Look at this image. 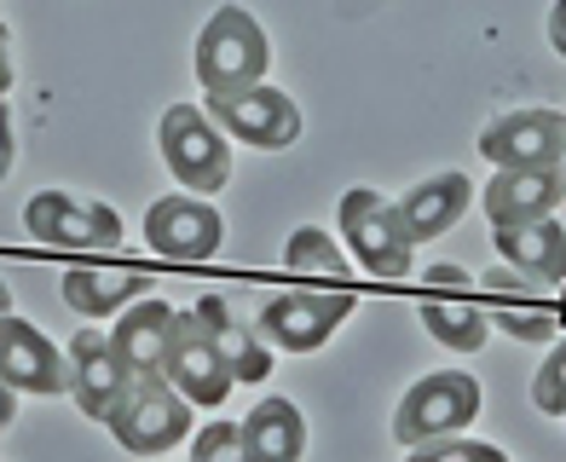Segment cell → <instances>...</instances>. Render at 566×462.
Masks as SVG:
<instances>
[{
	"mask_svg": "<svg viewBox=\"0 0 566 462\" xmlns=\"http://www.w3.org/2000/svg\"><path fill=\"white\" fill-rule=\"evenodd\" d=\"M266 64H272L266 30L243 7H220L209 23H202V35H197V82H202L209 98L261 87Z\"/></svg>",
	"mask_w": 566,
	"mask_h": 462,
	"instance_id": "1",
	"label": "cell"
},
{
	"mask_svg": "<svg viewBox=\"0 0 566 462\" xmlns=\"http://www.w3.org/2000/svg\"><path fill=\"white\" fill-rule=\"evenodd\" d=\"M145 249L163 254V261L179 266H202L220 254V209L202 202L197 191H179V197H157L145 214Z\"/></svg>",
	"mask_w": 566,
	"mask_h": 462,
	"instance_id": "6",
	"label": "cell"
},
{
	"mask_svg": "<svg viewBox=\"0 0 566 462\" xmlns=\"http://www.w3.org/2000/svg\"><path fill=\"white\" fill-rule=\"evenodd\" d=\"M428 277H433V284H446V290L422 295V306H417L422 324H428V336L440 342V347H451V353H480L485 336H492V318H485L469 295H451L457 266H433Z\"/></svg>",
	"mask_w": 566,
	"mask_h": 462,
	"instance_id": "16",
	"label": "cell"
},
{
	"mask_svg": "<svg viewBox=\"0 0 566 462\" xmlns=\"http://www.w3.org/2000/svg\"><path fill=\"white\" fill-rule=\"evenodd\" d=\"M549 41H555V53L566 59V0H555V12H549Z\"/></svg>",
	"mask_w": 566,
	"mask_h": 462,
	"instance_id": "29",
	"label": "cell"
},
{
	"mask_svg": "<svg viewBox=\"0 0 566 462\" xmlns=\"http://www.w3.org/2000/svg\"><path fill=\"white\" fill-rule=\"evenodd\" d=\"M191 456L197 462H238L243 456V428L238 422H209L191 440Z\"/></svg>",
	"mask_w": 566,
	"mask_h": 462,
	"instance_id": "26",
	"label": "cell"
},
{
	"mask_svg": "<svg viewBox=\"0 0 566 462\" xmlns=\"http://www.w3.org/2000/svg\"><path fill=\"white\" fill-rule=\"evenodd\" d=\"M399 225L410 243H433L446 238V231L462 220V209H469V174H440V179H422V186H410L399 202Z\"/></svg>",
	"mask_w": 566,
	"mask_h": 462,
	"instance_id": "17",
	"label": "cell"
},
{
	"mask_svg": "<svg viewBox=\"0 0 566 462\" xmlns=\"http://www.w3.org/2000/svg\"><path fill=\"white\" fill-rule=\"evenodd\" d=\"M7 46H12V35H7V23H0V105H7V93H12V59H7Z\"/></svg>",
	"mask_w": 566,
	"mask_h": 462,
	"instance_id": "28",
	"label": "cell"
},
{
	"mask_svg": "<svg viewBox=\"0 0 566 462\" xmlns=\"http://www.w3.org/2000/svg\"><path fill=\"white\" fill-rule=\"evenodd\" d=\"M163 376L202 410L226 405L231 381H238L231 365H226V353H220V342H214V329L197 313H174V342H168V358H163Z\"/></svg>",
	"mask_w": 566,
	"mask_h": 462,
	"instance_id": "7",
	"label": "cell"
},
{
	"mask_svg": "<svg viewBox=\"0 0 566 462\" xmlns=\"http://www.w3.org/2000/svg\"><path fill=\"white\" fill-rule=\"evenodd\" d=\"M342 231H347V249L376 277H410V249H417V243L405 238L399 209L376 186H353L342 197Z\"/></svg>",
	"mask_w": 566,
	"mask_h": 462,
	"instance_id": "5",
	"label": "cell"
},
{
	"mask_svg": "<svg viewBox=\"0 0 566 462\" xmlns=\"http://www.w3.org/2000/svg\"><path fill=\"white\" fill-rule=\"evenodd\" d=\"M497 295V324L509 329V336H521V342H555V329H560V313L555 306H526V301H509L503 290Z\"/></svg>",
	"mask_w": 566,
	"mask_h": 462,
	"instance_id": "23",
	"label": "cell"
},
{
	"mask_svg": "<svg viewBox=\"0 0 566 462\" xmlns=\"http://www.w3.org/2000/svg\"><path fill=\"white\" fill-rule=\"evenodd\" d=\"M105 428L116 433L122 451L134 456H163L191 433V399L174 388V381L157 376H134V388L122 393V405L105 417Z\"/></svg>",
	"mask_w": 566,
	"mask_h": 462,
	"instance_id": "2",
	"label": "cell"
},
{
	"mask_svg": "<svg viewBox=\"0 0 566 462\" xmlns=\"http://www.w3.org/2000/svg\"><path fill=\"white\" fill-rule=\"evenodd\" d=\"M353 313V290H290L261 306V329L283 353H318Z\"/></svg>",
	"mask_w": 566,
	"mask_h": 462,
	"instance_id": "9",
	"label": "cell"
},
{
	"mask_svg": "<svg viewBox=\"0 0 566 462\" xmlns=\"http://www.w3.org/2000/svg\"><path fill=\"white\" fill-rule=\"evenodd\" d=\"M12 157H18V139H12V116H7V105H0V179L12 174Z\"/></svg>",
	"mask_w": 566,
	"mask_h": 462,
	"instance_id": "27",
	"label": "cell"
},
{
	"mask_svg": "<svg viewBox=\"0 0 566 462\" xmlns=\"http://www.w3.org/2000/svg\"><path fill=\"white\" fill-rule=\"evenodd\" d=\"M480 150L497 168H560L566 116L560 111H509L480 134Z\"/></svg>",
	"mask_w": 566,
	"mask_h": 462,
	"instance_id": "11",
	"label": "cell"
},
{
	"mask_svg": "<svg viewBox=\"0 0 566 462\" xmlns=\"http://www.w3.org/2000/svg\"><path fill=\"white\" fill-rule=\"evenodd\" d=\"M18 417V388H12V381L7 376H0V433H7V422Z\"/></svg>",
	"mask_w": 566,
	"mask_h": 462,
	"instance_id": "30",
	"label": "cell"
},
{
	"mask_svg": "<svg viewBox=\"0 0 566 462\" xmlns=\"http://www.w3.org/2000/svg\"><path fill=\"white\" fill-rule=\"evenodd\" d=\"M0 376H7L18 393L59 399V393H70V353L46 342L30 318L0 313Z\"/></svg>",
	"mask_w": 566,
	"mask_h": 462,
	"instance_id": "12",
	"label": "cell"
},
{
	"mask_svg": "<svg viewBox=\"0 0 566 462\" xmlns=\"http://www.w3.org/2000/svg\"><path fill=\"white\" fill-rule=\"evenodd\" d=\"M497 254L544 284H566V225L555 214L526 220V225H497Z\"/></svg>",
	"mask_w": 566,
	"mask_h": 462,
	"instance_id": "18",
	"label": "cell"
},
{
	"mask_svg": "<svg viewBox=\"0 0 566 462\" xmlns=\"http://www.w3.org/2000/svg\"><path fill=\"white\" fill-rule=\"evenodd\" d=\"M150 295V277L145 272H93V266H75L64 272V301H70V313H82V318H116L127 301H139Z\"/></svg>",
	"mask_w": 566,
	"mask_h": 462,
	"instance_id": "20",
	"label": "cell"
},
{
	"mask_svg": "<svg viewBox=\"0 0 566 462\" xmlns=\"http://www.w3.org/2000/svg\"><path fill=\"white\" fill-rule=\"evenodd\" d=\"M480 417V381L469 370H433L417 388L399 399L394 417V440L405 451H417L422 440H440V433H462Z\"/></svg>",
	"mask_w": 566,
	"mask_h": 462,
	"instance_id": "4",
	"label": "cell"
},
{
	"mask_svg": "<svg viewBox=\"0 0 566 462\" xmlns=\"http://www.w3.org/2000/svg\"><path fill=\"white\" fill-rule=\"evenodd\" d=\"M0 313H12V306H7V284H0Z\"/></svg>",
	"mask_w": 566,
	"mask_h": 462,
	"instance_id": "31",
	"label": "cell"
},
{
	"mask_svg": "<svg viewBox=\"0 0 566 462\" xmlns=\"http://www.w3.org/2000/svg\"><path fill=\"white\" fill-rule=\"evenodd\" d=\"M422 462H497V445H480V440H462V433H440V440H422L417 445Z\"/></svg>",
	"mask_w": 566,
	"mask_h": 462,
	"instance_id": "25",
	"label": "cell"
},
{
	"mask_svg": "<svg viewBox=\"0 0 566 462\" xmlns=\"http://www.w3.org/2000/svg\"><path fill=\"white\" fill-rule=\"evenodd\" d=\"M566 197V179L560 168H497V179L485 186V220L492 225H526V220H544L560 209Z\"/></svg>",
	"mask_w": 566,
	"mask_h": 462,
	"instance_id": "14",
	"label": "cell"
},
{
	"mask_svg": "<svg viewBox=\"0 0 566 462\" xmlns=\"http://www.w3.org/2000/svg\"><path fill=\"white\" fill-rule=\"evenodd\" d=\"M168 342H174V306L157 301V295L127 301L111 324V347L122 353V365L134 376H157L163 358H168Z\"/></svg>",
	"mask_w": 566,
	"mask_h": 462,
	"instance_id": "15",
	"label": "cell"
},
{
	"mask_svg": "<svg viewBox=\"0 0 566 462\" xmlns=\"http://www.w3.org/2000/svg\"><path fill=\"white\" fill-rule=\"evenodd\" d=\"M191 313L214 329V342H220V353H226V365H231V376H238V381H261V376H272V353L254 342L238 318H231V306H226L220 295H202Z\"/></svg>",
	"mask_w": 566,
	"mask_h": 462,
	"instance_id": "21",
	"label": "cell"
},
{
	"mask_svg": "<svg viewBox=\"0 0 566 462\" xmlns=\"http://www.w3.org/2000/svg\"><path fill=\"white\" fill-rule=\"evenodd\" d=\"M306 451V422L290 399H261L243 417V462H295Z\"/></svg>",
	"mask_w": 566,
	"mask_h": 462,
	"instance_id": "19",
	"label": "cell"
},
{
	"mask_svg": "<svg viewBox=\"0 0 566 462\" xmlns=\"http://www.w3.org/2000/svg\"><path fill=\"white\" fill-rule=\"evenodd\" d=\"M209 116L238 134L243 145L254 150H290L301 139V111L283 87H249V93H226V98H209Z\"/></svg>",
	"mask_w": 566,
	"mask_h": 462,
	"instance_id": "10",
	"label": "cell"
},
{
	"mask_svg": "<svg viewBox=\"0 0 566 462\" xmlns=\"http://www.w3.org/2000/svg\"><path fill=\"white\" fill-rule=\"evenodd\" d=\"M283 266L290 272H318V277H347V254L329 243V231L301 225L290 243H283Z\"/></svg>",
	"mask_w": 566,
	"mask_h": 462,
	"instance_id": "22",
	"label": "cell"
},
{
	"mask_svg": "<svg viewBox=\"0 0 566 462\" xmlns=\"http://www.w3.org/2000/svg\"><path fill=\"white\" fill-rule=\"evenodd\" d=\"M23 225L30 238L53 249H116L122 243V214L105 202H82L70 191H41L23 202Z\"/></svg>",
	"mask_w": 566,
	"mask_h": 462,
	"instance_id": "8",
	"label": "cell"
},
{
	"mask_svg": "<svg viewBox=\"0 0 566 462\" xmlns=\"http://www.w3.org/2000/svg\"><path fill=\"white\" fill-rule=\"evenodd\" d=\"M532 399H537V410H544V417H566V336H560V347L544 358V370L532 376Z\"/></svg>",
	"mask_w": 566,
	"mask_h": 462,
	"instance_id": "24",
	"label": "cell"
},
{
	"mask_svg": "<svg viewBox=\"0 0 566 462\" xmlns=\"http://www.w3.org/2000/svg\"><path fill=\"white\" fill-rule=\"evenodd\" d=\"M64 353H70V399L82 405V417L105 422L122 405V393L134 388V370L122 365V353L111 347V336H98V329H82Z\"/></svg>",
	"mask_w": 566,
	"mask_h": 462,
	"instance_id": "13",
	"label": "cell"
},
{
	"mask_svg": "<svg viewBox=\"0 0 566 462\" xmlns=\"http://www.w3.org/2000/svg\"><path fill=\"white\" fill-rule=\"evenodd\" d=\"M157 139H163L168 174L179 179V186H191L197 197L220 191L226 179H231V145L220 139V122H214L209 111H197V105H168V111H163V127H157Z\"/></svg>",
	"mask_w": 566,
	"mask_h": 462,
	"instance_id": "3",
	"label": "cell"
}]
</instances>
